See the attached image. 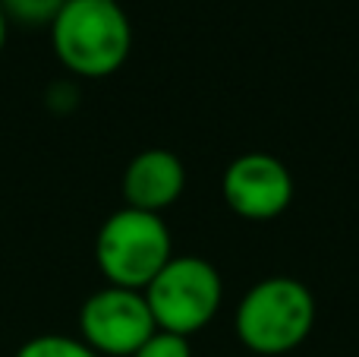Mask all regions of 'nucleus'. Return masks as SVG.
<instances>
[{"mask_svg":"<svg viewBox=\"0 0 359 357\" xmlns=\"http://www.w3.org/2000/svg\"><path fill=\"white\" fill-rule=\"evenodd\" d=\"M155 326L174 335L202 332L224 301L221 272L202 257H170V263L142 291Z\"/></svg>","mask_w":359,"mask_h":357,"instance_id":"nucleus-4","label":"nucleus"},{"mask_svg":"<svg viewBox=\"0 0 359 357\" xmlns=\"http://www.w3.org/2000/svg\"><path fill=\"white\" fill-rule=\"evenodd\" d=\"M117 4H120V0H117Z\"/></svg>","mask_w":359,"mask_h":357,"instance_id":"nucleus-12","label":"nucleus"},{"mask_svg":"<svg viewBox=\"0 0 359 357\" xmlns=\"http://www.w3.org/2000/svg\"><path fill=\"white\" fill-rule=\"evenodd\" d=\"M155 329L142 291L107 285L79 310V339L98 357H133Z\"/></svg>","mask_w":359,"mask_h":357,"instance_id":"nucleus-5","label":"nucleus"},{"mask_svg":"<svg viewBox=\"0 0 359 357\" xmlns=\"http://www.w3.org/2000/svg\"><path fill=\"white\" fill-rule=\"evenodd\" d=\"M174 257V240L161 215L142 209H117L95 238V263L107 285L145 291Z\"/></svg>","mask_w":359,"mask_h":357,"instance_id":"nucleus-3","label":"nucleus"},{"mask_svg":"<svg viewBox=\"0 0 359 357\" xmlns=\"http://www.w3.org/2000/svg\"><path fill=\"white\" fill-rule=\"evenodd\" d=\"M6 29H10V22H6L4 10H0V51H4V44H6Z\"/></svg>","mask_w":359,"mask_h":357,"instance_id":"nucleus-11","label":"nucleus"},{"mask_svg":"<svg viewBox=\"0 0 359 357\" xmlns=\"http://www.w3.org/2000/svg\"><path fill=\"white\" fill-rule=\"evenodd\" d=\"M50 44L73 76L101 79L126 63L133 25L117 0H67L50 22Z\"/></svg>","mask_w":359,"mask_h":357,"instance_id":"nucleus-1","label":"nucleus"},{"mask_svg":"<svg viewBox=\"0 0 359 357\" xmlns=\"http://www.w3.org/2000/svg\"><path fill=\"white\" fill-rule=\"evenodd\" d=\"M67 0H0L6 22H22V25H48L54 22V16L60 13V6Z\"/></svg>","mask_w":359,"mask_h":357,"instance_id":"nucleus-9","label":"nucleus"},{"mask_svg":"<svg viewBox=\"0 0 359 357\" xmlns=\"http://www.w3.org/2000/svg\"><path fill=\"white\" fill-rule=\"evenodd\" d=\"M16 357H98V354H95L82 339L48 332V335H35V339H29L16 351Z\"/></svg>","mask_w":359,"mask_h":357,"instance_id":"nucleus-8","label":"nucleus"},{"mask_svg":"<svg viewBox=\"0 0 359 357\" xmlns=\"http://www.w3.org/2000/svg\"><path fill=\"white\" fill-rule=\"evenodd\" d=\"M133 357H192V348H189V339H183V335L155 329Z\"/></svg>","mask_w":359,"mask_h":357,"instance_id":"nucleus-10","label":"nucleus"},{"mask_svg":"<svg viewBox=\"0 0 359 357\" xmlns=\"http://www.w3.org/2000/svg\"><path fill=\"white\" fill-rule=\"evenodd\" d=\"M120 187L130 209L161 215L183 196L186 168L170 149H145L126 164Z\"/></svg>","mask_w":359,"mask_h":357,"instance_id":"nucleus-7","label":"nucleus"},{"mask_svg":"<svg viewBox=\"0 0 359 357\" xmlns=\"http://www.w3.org/2000/svg\"><path fill=\"white\" fill-rule=\"evenodd\" d=\"M224 202L233 215L249 221H271L293 202V174L278 155L246 152L224 171Z\"/></svg>","mask_w":359,"mask_h":357,"instance_id":"nucleus-6","label":"nucleus"},{"mask_svg":"<svg viewBox=\"0 0 359 357\" xmlns=\"http://www.w3.org/2000/svg\"><path fill=\"white\" fill-rule=\"evenodd\" d=\"M316 326V297L299 278L271 275L243 294L236 335L252 354L278 357L299 348Z\"/></svg>","mask_w":359,"mask_h":357,"instance_id":"nucleus-2","label":"nucleus"}]
</instances>
